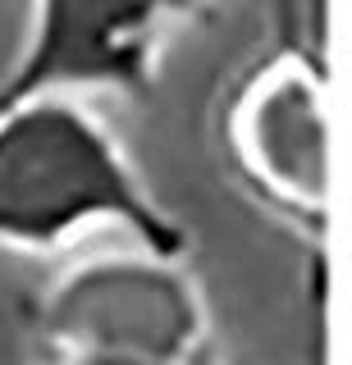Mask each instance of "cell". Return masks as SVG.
Returning <instances> with one entry per match:
<instances>
[{"label": "cell", "instance_id": "277c9868", "mask_svg": "<svg viewBox=\"0 0 352 365\" xmlns=\"http://www.w3.org/2000/svg\"><path fill=\"white\" fill-rule=\"evenodd\" d=\"M238 142L252 174L293 205H325L329 133L325 96L306 68H275L261 78L238 114Z\"/></svg>", "mask_w": 352, "mask_h": 365}, {"label": "cell", "instance_id": "7a4b0ae2", "mask_svg": "<svg viewBox=\"0 0 352 365\" xmlns=\"http://www.w3.org/2000/svg\"><path fill=\"white\" fill-rule=\"evenodd\" d=\"M41 329L60 351L87 361H183L201 338V306L165 256H110L64 274Z\"/></svg>", "mask_w": 352, "mask_h": 365}, {"label": "cell", "instance_id": "6da1fadb", "mask_svg": "<svg viewBox=\"0 0 352 365\" xmlns=\"http://www.w3.org/2000/svg\"><path fill=\"white\" fill-rule=\"evenodd\" d=\"M96 224H129L156 256L174 260L183 237L142 197L96 119L69 101L24 96L0 110V242L60 247Z\"/></svg>", "mask_w": 352, "mask_h": 365}, {"label": "cell", "instance_id": "3957f363", "mask_svg": "<svg viewBox=\"0 0 352 365\" xmlns=\"http://www.w3.org/2000/svg\"><path fill=\"white\" fill-rule=\"evenodd\" d=\"M165 0H37L32 51L14 83L0 91V110L64 83H133L161 28Z\"/></svg>", "mask_w": 352, "mask_h": 365}]
</instances>
